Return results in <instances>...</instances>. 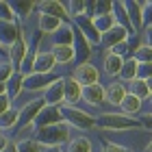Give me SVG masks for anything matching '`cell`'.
I'll return each instance as SVG.
<instances>
[{
    "label": "cell",
    "instance_id": "6da1fadb",
    "mask_svg": "<svg viewBox=\"0 0 152 152\" xmlns=\"http://www.w3.org/2000/svg\"><path fill=\"white\" fill-rule=\"evenodd\" d=\"M72 137V128L65 122L52 124V126H44L35 130V139L44 148H63Z\"/></svg>",
    "mask_w": 152,
    "mask_h": 152
},
{
    "label": "cell",
    "instance_id": "7a4b0ae2",
    "mask_svg": "<svg viewBox=\"0 0 152 152\" xmlns=\"http://www.w3.org/2000/svg\"><path fill=\"white\" fill-rule=\"evenodd\" d=\"M96 128L120 133V130H133V128H141V126H139L137 117H128L117 111H104V113L96 115Z\"/></svg>",
    "mask_w": 152,
    "mask_h": 152
},
{
    "label": "cell",
    "instance_id": "3957f363",
    "mask_svg": "<svg viewBox=\"0 0 152 152\" xmlns=\"http://www.w3.org/2000/svg\"><path fill=\"white\" fill-rule=\"evenodd\" d=\"M59 111H61V120H63L70 128H76V130H91V128H96V115H91L89 111H85V109H80L78 104L76 107L61 104Z\"/></svg>",
    "mask_w": 152,
    "mask_h": 152
},
{
    "label": "cell",
    "instance_id": "277c9868",
    "mask_svg": "<svg viewBox=\"0 0 152 152\" xmlns=\"http://www.w3.org/2000/svg\"><path fill=\"white\" fill-rule=\"evenodd\" d=\"M57 78H61V74H57V72L54 74H26L24 83H22V91H31V94L41 91L44 94Z\"/></svg>",
    "mask_w": 152,
    "mask_h": 152
},
{
    "label": "cell",
    "instance_id": "5b68a950",
    "mask_svg": "<svg viewBox=\"0 0 152 152\" xmlns=\"http://www.w3.org/2000/svg\"><path fill=\"white\" fill-rule=\"evenodd\" d=\"M70 76H72L76 83H80V87L96 85V83H100V78H102L100 70L91 63V61H87V63H76L74 72H72Z\"/></svg>",
    "mask_w": 152,
    "mask_h": 152
},
{
    "label": "cell",
    "instance_id": "8992f818",
    "mask_svg": "<svg viewBox=\"0 0 152 152\" xmlns=\"http://www.w3.org/2000/svg\"><path fill=\"white\" fill-rule=\"evenodd\" d=\"M22 37V24L18 22H0V48L9 50Z\"/></svg>",
    "mask_w": 152,
    "mask_h": 152
},
{
    "label": "cell",
    "instance_id": "52a82bcc",
    "mask_svg": "<svg viewBox=\"0 0 152 152\" xmlns=\"http://www.w3.org/2000/svg\"><path fill=\"white\" fill-rule=\"evenodd\" d=\"M44 109V100L41 98H33L28 102H24L22 107H20V120H18V128H22V126H28V124L35 122V117L37 113Z\"/></svg>",
    "mask_w": 152,
    "mask_h": 152
},
{
    "label": "cell",
    "instance_id": "ba28073f",
    "mask_svg": "<svg viewBox=\"0 0 152 152\" xmlns=\"http://www.w3.org/2000/svg\"><path fill=\"white\" fill-rule=\"evenodd\" d=\"M57 70V61H54L50 50H39L33 59V70L31 74H54Z\"/></svg>",
    "mask_w": 152,
    "mask_h": 152
},
{
    "label": "cell",
    "instance_id": "9c48e42d",
    "mask_svg": "<svg viewBox=\"0 0 152 152\" xmlns=\"http://www.w3.org/2000/svg\"><path fill=\"white\" fill-rule=\"evenodd\" d=\"M72 26L89 41V46H91V48H94V46H100V35H98V31L94 28L91 20H89L87 15H80V18L72 20Z\"/></svg>",
    "mask_w": 152,
    "mask_h": 152
},
{
    "label": "cell",
    "instance_id": "30bf717a",
    "mask_svg": "<svg viewBox=\"0 0 152 152\" xmlns=\"http://www.w3.org/2000/svg\"><path fill=\"white\" fill-rule=\"evenodd\" d=\"M80 100L91 109H100V104L104 102V85L96 83V85H87L80 91Z\"/></svg>",
    "mask_w": 152,
    "mask_h": 152
},
{
    "label": "cell",
    "instance_id": "8fae6325",
    "mask_svg": "<svg viewBox=\"0 0 152 152\" xmlns=\"http://www.w3.org/2000/svg\"><path fill=\"white\" fill-rule=\"evenodd\" d=\"M128 37H130V33L124 28V26L115 24L111 31H107L104 35H100V48H104V50H111V48H115L117 44L126 41Z\"/></svg>",
    "mask_w": 152,
    "mask_h": 152
},
{
    "label": "cell",
    "instance_id": "7c38bea8",
    "mask_svg": "<svg viewBox=\"0 0 152 152\" xmlns=\"http://www.w3.org/2000/svg\"><path fill=\"white\" fill-rule=\"evenodd\" d=\"M124 96H126V85H124V83H120V80H109L107 85H104V102H107V104L120 109Z\"/></svg>",
    "mask_w": 152,
    "mask_h": 152
},
{
    "label": "cell",
    "instance_id": "4fadbf2b",
    "mask_svg": "<svg viewBox=\"0 0 152 152\" xmlns=\"http://www.w3.org/2000/svg\"><path fill=\"white\" fill-rule=\"evenodd\" d=\"M37 13H44V15L57 18V20H61V22H70L67 11H65V4L59 2V0H46V2H37Z\"/></svg>",
    "mask_w": 152,
    "mask_h": 152
},
{
    "label": "cell",
    "instance_id": "5bb4252c",
    "mask_svg": "<svg viewBox=\"0 0 152 152\" xmlns=\"http://www.w3.org/2000/svg\"><path fill=\"white\" fill-rule=\"evenodd\" d=\"M80 83H76L72 76H63V104L67 107H76L80 102Z\"/></svg>",
    "mask_w": 152,
    "mask_h": 152
},
{
    "label": "cell",
    "instance_id": "9a60e30c",
    "mask_svg": "<svg viewBox=\"0 0 152 152\" xmlns=\"http://www.w3.org/2000/svg\"><path fill=\"white\" fill-rule=\"evenodd\" d=\"M26 54H28V46H26V39H24V35H22V37H20V39L15 41V44H13V46L9 48V50H7V61H9L11 67L18 72Z\"/></svg>",
    "mask_w": 152,
    "mask_h": 152
},
{
    "label": "cell",
    "instance_id": "2e32d148",
    "mask_svg": "<svg viewBox=\"0 0 152 152\" xmlns=\"http://www.w3.org/2000/svg\"><path fill=\"white\" fill-rule=\"evenodd\" d=\"M41 100H44L46 107H61L63 104V76L57 78L50 87L46 89L44 96H41Z\"/></svg>",
    "mask_w": 152,
    "mask_h": 152
},
{
    "label": "cell",
    "instance_id": "e0dca14e",
    "mask_svg": "<svg viewBox=\"0 0 152 152\" xmlns=\"http://www.w3.org/2000/svg\"><path fill=\"white\" fill-rule=\"evenodd\" d=\"M124 4V11H126V18L130 26H133V33L137 35V33L143 31V15H141V2H137V0H133V2H122Z\"/></svg>",
    "mask_w": 152,
    "mask_h": 152
},
{
    "label": "cell",
    "instance_id": "ac0fdd59",
    "mask_svg": "<svg viewBox=\"0 0 152 152\" xmlns=\"http://www.w3.org/2000/svg\"><path fill=\"white\" fill-rule=\"evenodd\" d=\"M59 122H63L61 120V111H59V107H46L37 113L35 117V122H33V126L35 128H44V126H52V124H59Z\"/></svg>",
    "mask_w": 152,
    "mask_h": 152
},
{
    "label": "cell",
    "instance_id": "d6986e66",
    "mask_svg": "<svg viewBox=\"0 0 152 152\" xmlns=\"http://www.w3.org/2000/svg\"><path fill=\"white\" fill-rule=\"evenodd\" d=\"M46 39L50 41V48L52 46H72L74 44V26H72V22H63L61 28L54 33V35L46 37ZM50 48H48V50H50Z\"/></svg>",
    "mask_w": 152,
    "mask_h": 152
},
{
    "label": "cell",
    "instance_id": "ffe728a7",
    "mask_svg": "<svg viewBox=\"0 0 152 152\" xmlns=\"http://www.w3.org/2000/svg\"><path fill=\"white\" fill-rule=\"evenodd\" d=\"M122 65H124V59L122 57H117V54H113V52H107L104 59H102V72L100 74H104L111 80H115L117 76H120Z\"/></svg>",
    "mask_w": 152,
    "mask_h": 152
},
{
    "label": "cell",
    "instance_id": "44dd1931",
    "mask_svg": "<svg viewBox=\"0 0 152 152\" xmlns=\"http://www.w3.org/2000/svg\"><path fill=\"white\" fill-rule=\"evenodd\" d=\"M13 15H15V22L20 24L22 20H28L33 15V11L37 9V2H28V0H11L9 2Z\"/></svg>",
    "mask_w": 152,
    "mask_h": 152
},
{
    "label": "cell",
    "instance_id": "7402d4cb",
    "mask_svg": "<svg viewBox=\"0 0 152 152\" xmlns=\"http://www.w3.org/2000/svg\"><path fill=\"white\" fill-rule=\"evenodd\" d=\"M61 20H57V18H50V15H44V13H37V31L41 33L44 37H50V35H54L59 28H61Z\"/></svg>",
    "mask_w": 152,
    "mask_h": 152
},
{
    "label": "cell",
    "instance_id": "603a6c76",
    "mask_svg": "<svg viewBox=\"0 0 152 152\" xmlns=\"http://www.w3.org/2000/svg\"><path fill=\"white\" fill-rule=\"evenodd\" d=\"M74 52H76V59H78V63H87L89 57H91V46H89V41L80 35L78 31L74 28Z\"/></svg>",
    "mask_w": 152,
    "mask_h": 152
},
{
    "label": "cell",
    "instance_id": "cb8c5ba5",
    "mask_svg": "<svg viewBox=\"0 0 152 152\" xmlns=\"http://www.w3.org/2000/svg\"><path fill=\"white\" fill-rule=\"evenodd\" d=\"M61 150L63 152H94V143H91L89 137L78 135V137H70V141H67Z\"/></svg>",
    "mask_w": 152,
    "mask_h": 152
},
{
    "label": "cell",
    "instance_id": "d4e9b609",
    "mask_svg": "<svg viewBox=\"0 0 152 152\" xmlns=\"http://www.w3.org/2000/svg\"><path fill=\"white\" fill-rule=\"evenodd\" d=\"M57 65H67V63H74L76 61V52H74V46H52L50 48Z\"/></svg>",
    "mask_w": 152,
    "mask_h": 152
},
{
    "label": "cell",
    "instance_id": "484cf974",
    "mask_svg": "<svg viewBox=\"0 0 152 152\" xmlns=\"http://www.w3.org/2000/svg\"><path fill=\"white\" fill-rule=\"evenodd\" d=\"M141 107H143V102L139 98L126 94V96H124V100H122V104H120V113L128 115V117H137V115L141 113Z\"/></svg>",
    "mask_w": 152,
    "mask_h": 152
},
{
    "label": "cell",
    "instance_id": "4316f807",
    "mask_svg": "<svg viewBox=\"0 0 152 152\" xmlns=\"http://www.w3.org/2000/svg\"><path fill=\"white\" fill-rule=\"evenodd\" d=\"M22 83H24V76L20 72H15L9 80L4 83V96L9 98V102H13L20 94H22Z\"/></svg>",
    "mask_w": 152,
    "mask_h": 152
},
{
    "label": "cell",
    "instance_id": "83f0119b",
    "mask_svg": "<svg viewBox=\"0 0 152 152\" xmlns=\"http://www.w3.org/2000/svg\"><path fill=\"white\" fill-rule=\"evenodd\" d=\"M137 67H139V63H137L133 57L124 59V65H122V70H120V76H117V80L124 83V85H128L130 80H135V78H137Z\"/></svg>",
    "mask_w": 152,
    "mask_h": 152
},
{
    "label": "cell",
    "instance_id": "f1b7e54d",
    "mask_svg": "<svg viewBox=\"0 0 152 152\" xmlns=\"http://www.w3.org/2000/svg\"><path fill=\"white\" fill-rule=\"evenodd\" d=\"M18 120H20V107H11L0 115V133L11 128H18Z\"/></svg>",
    "mask_w": 152,
    "mask_h": 152
},
{
    "label": "cell",
    "instance_id": "f546056e",
    "mask_svg": "<svg viewBox=\"0 0 152 152\" xmlns=\"http://www.w3.org/2000/svg\"><path fill=\"white\" fill-rule=\"evenodd\" d=\"M91 24H94V28L98 31V35H104L107 31H111L113 26H115V15H113V11L107 13V15H96V18H91Z\"/></svg>",
    "mask_w": 152,
    "mask_h": 152
},
{
    "label": "cell",
    "instance_id": "4dcf8cb0",
    "mask_svg": "<svg viewBox=\"0 0 152 152\" xmlns=\"http://www.w3.org/2000/svg\"><path fill=\"white\" fill-rule=\"evenodd\" d=\"M126 94L135 96V98H139L141 102L150 98V91H148V87H146V80H141V78L130 80L128 85H126Z\"/></svg>",
    "mask_w": 152,
    "mask_h": 152
},
{
    "label": "cell",
    "instance_id": "1f68e13d",
    "mask_svg": "<svg viewBox=\"0 0 152 152\" xmlns=\"http://www.w3.org/2000/svg\"><path fill=\"white\" fill-rule=\"evenodd\" d=\"M13 148H15V152H44V150H46V148L35 139V137H24V139H18L15 143H13Z\"/></svg>",
    "mask_w": 152,
    "mask_h": 152
},
{
    "label": "cell",
    "instance_id": "d6a6232c",
    "mask_svg": "<svg viewBox=\"0 0 152 152\" xmlns=\"http://www.w3.org/2000/svg\"><path fill=\"white\" fill-rule=\"evenodd\" d=\"M130 57H133L137 63H152V50L148 46H143V44H139L135 48L133 52H130Z\"/></svg>",
    "mask_w": 152,
    "mask_h": 152
},
{
    "label": "cell",
    "instance_id": "836d02e7",
    "mask_svg": "<svg viewBox=\"0 0 152 152\" xmlns=\"http://www.w3.org/2000/svg\"><path fill=\"white\" fill-rule=\"evenodd\" d=\"M113 11V2H91V18L96 15H107Z\"/></svg>",
    "mask_w": 152,
    "mask_h": 152
},
{
    "label": "cell",
    "instance_id": "e575fe53",
    "mask_svg": "<svg viewBox=\"0 0 152 152\" xmlns=\"http://www.w3.org/2000/svg\"><path fill=\"white\" fill-rule=\"evenodd\" d=\"M13 74H15V70L11 67L9 61H0V85H4V83L9 80Z\"/></svg>",
    "mask_w": 152,
    "mask_h": 152
},
{
    "label": "cell",
    "instance_id": "d590c367",
    "mask_svg": "<svg viewBox=\"0 0 152 152\" xmlns=\"http://www.w3.org/2000/svg\"><path fill=\"white\" fill-rule=\"evenodd\" d=\"M0 22H15V15H13L9 2L0 0Z\"/></svg>",
    "mask_w": 152,
    "mask_h": 152
},
{
    "label": "cell",
    "instance_id": "8d00e7d4",
    "mask_svg": "<svg viewBox=\"0 0 152 152\" xmlns=\"http://www.w3.org/2000/svg\"><path fill=\"white\" fill-rule=\"evenodd\" d=\"M141 15H143V26H152V0L141 2Z\"/></svg>",
    "mask_w": 152,
    "mask_h": 152
},
{
    "label": "cell",
    "instance_id": "74e56055",
    "mask_svg": "<svg viewBox=\"0 0 152 152\" xmlns=\"http://www.w3.org/2000/svg\"><path fill=\"white\" fill-rule=\"evenodd\" d=\"M102 152H133V148L124 146V143H115V141H109V143H104V148H102Z\"/></svg>",
    "mask_w": 152,
    "mask_h": 152
},
{
    "label": "cell",
    "instance_id": "f35d334b",
    "mask_svg": "<svg viewBox=\"0 0 152 152\" xmlns=\"http://www.w3.org/2000/svg\"><path fill=\"white\" fill-rule=\"evenodd\" d=\"M150 76H152V63H139V67H137V78L148 80Z\"/></svg>",
    "mask_w": 152,
    "mask_h": 152
},
{
    "label": "cell",
    "instance_id": "ab89813d",
    "mask_svg": "<svg viewBox=\"0 0 152 152\" xmlns=\"http://www.w3.org/2000/svg\"><path fill=\"white\" fill-rule=\"evenodd\" d=\"M141 35H143V41H141V44H143V46H148L150 50H152V26H143Z\"/></svg>",
    "mask_w": 152,
    "mask_h": 152
},
{
    "label": "cell",
    "instance_id": "60d3db41",
    "mask_svg": "<svg viewBox=\"0 0 152 152\" xmlns=\"http://www.w3.org/2000/svg\"><path fill=\"white\" fill-rule=\"evenodd\" d=\"M139 126L143 130H150V133H152V113H146V115L139 117Z\"/></svg>",
    "mask_w": 152,
    "mask_h": 152
},
{
    "label": "cell",
    "instance_id": "b9f144b4",
    "mask_svg": "<svg viewBox=\"0 0 152 152\" xmlns=\"http://www.w3.org/2000/svg\"><path fill=\"white\" fill-rule=\"evenodd\" d=\"M7 109H11V102H9V98H7L4 94H0V115H2Z\"/></svg>",
    "mask_w": 152,
    "mask_h": 152
},
{
    "label": "cell",
    "instance_id": "7bdbcfd3",
    "mask_svg": "<svg viewBox=\"0 0 152 152\" xmlns=\"http://www.w3.org/2000/svg\"><path fill=\"white\" fill-rule=\"evenodd\" d=\"M9 146H11V139H9L4 133H0V152H4Z\"/></svg>",
    "mask_w": 152,
    "mask_h": 152
},
{
    "label": "cell",
    "instance_id": "ee69618b",
    "mask_svg": "<svg viewBox=\"0 0 152 152\" xmlns=\"http://www.w3.org/2000/svg\"><path fill=\"white\" fill-rule=\"evenodd\" d=\"M141 152H152V139L146 143V146H143V150H141Z\"/></svg>",
    "mask_w": 152,
    "mask_h": 152
},
{
    "label": "cell",
    "instance_id": "f6af8a7d",
    "mask_svg": "<svg viewBox=\"0 0 152 152\" xmlns=\"http://www.w3.org/2000/svg\"><path fill=\"white\" fill-rule=\"evenodd\" d=\"M146 87H148V91H150V96H152V76L146 80Z\"/></svg>",
    "mask_w": 152,
    "mask_h": 152
},
{
    "label": "cell",
    "instance_id": "bcb514c9",
    "mask_svg": "<svg viewBox=\"0 0 152 152\" xmlns=\"http://www.w3.org/2000/svg\"><path fill=\"white\" fill-rule=\"evenodd\" d=\"M44 152H63V150H61V148H46Z\"/></svg>",
    "mask_w": 152,
    "mask_h": 152
},
{
    "label": "cell",
    "instance_id": "7dc6e473",
    "mask_svg": "<svg viewBox=\"0 0 152 152\" xmlns=\"http://www.w3.org/2000/svg\"><path fill=\"white\" fill-rule=\"evenodd\" d=\"M0 61H7V57H4V54H0Z\"/></svg>",
    "mask_w": 152,
    "mask_h": 152
},
{
    "label": "cell",
    "instance_id": "c3c4849f",
    "mask_svg": "<svg viewBox=\"0 0 152 152\" xmlns=\"http://www.w3.org/2000/svg\"><path fill=\"white\" fill-rule=\"evenodd\" d=\"M0 50H2V48H0ZM4 52H7V50H4ZM0 54H2V52H0ZM4 57H7V54H4Z\"/></svg>",
    "mask_w": 152,
    "mask_h": 152
},
{
    "label": "cell",
    "instance_id": "681fc988",
    "mask_svg": "<svg viewBox=\"0 0 152 152\" xmlns=\"http://www.w3.org/2000/svg\"><path fill=\"white\" fill-rule=\"evenodd\" d=\"M150 102H152V96H150Z\"/></svg>",
    "mask_w": 152,
    "mask_h": 152
},
{
    "label": "cell",
    "instance_id": "f907efd6",
    "mask_svg": "<svg viewBox=\"0 0 152 152\" xmlns=\"http://www.w3.org/2000/svg\"><path fill=\"white\" fill-rule=\"evenodd\" d=\"M150 113H152V111H150Z\"/></svg>",
    "mask_w": 152,
    "mask_h": 152
}]
</instances>
